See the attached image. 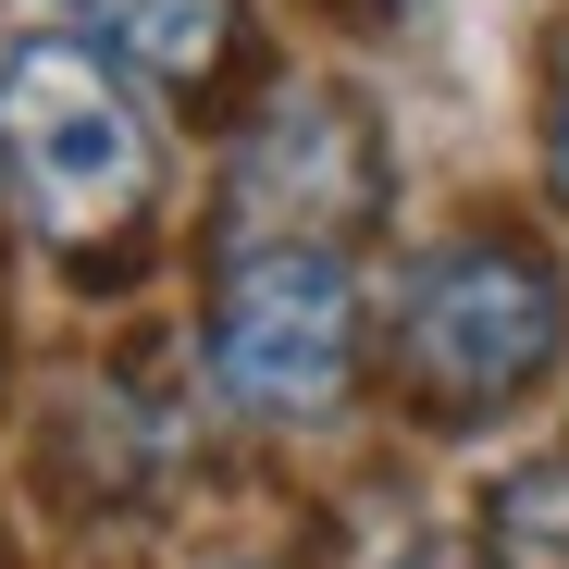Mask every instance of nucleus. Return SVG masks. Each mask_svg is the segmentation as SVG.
<instances>
[{
	"label": "nucleus",
	"mask_w": 569,
	"mask_h": 569,
	"mask_svg": "<svg viewBox=\"0 0 569 569\" xmlns=\"http://www.w3.org/2000/svg\"><path fill=\"white\" fill-rule=\"evenodd\" d=\"M149 112L100 38H13L0 50V186L50 248H100L149 211Z\"/></svg>",
	"instance_id": "f257e3e1"
},
{
	"label": "nucleus",
	"mask_w": 569,
	"mask_h": 569,
	"mask_svg": "<svg viewBox=\"0 0 569 569\" xmlns=\"http://www.w3.org/2000/svg\"><path fill=\"white\" fill-rule=\"evenodd\" d=\"M557 322H569V298H557V272H545L520 236H458V248H433L421 284H409V322H397L409 397H421L446 433L520 409V397L545 385V359H557Z\"/></svg>",
	"instance_id": "f03ea898"
},
{
	"label": "nucleus",
	"mask_w": 569,
	"mask_h": 569,
	"mask_svg": "<svg viewBox=\"0 0 569 569\" xmlns=\"http://www.w3.org/2000/svg\"><path fill=\"white\" fill-rule=\"evenodd\" d=\"M359 371L347 248H236L211 272V385L248 421H322Z\"/></svg>",
	"instance_id": "7ed1b4c3"
},
{
	"label": "nucleus",
	"mask_w": 569,
	"mask_h": 569,
	"mask_svg": "<svg viewBox=\"0 0 569 569\" xmlns=\"http://www.w3.org/2000/svg\"><path fill=\"white\" fill-rule=\"evenodd\" d=\"M371 211V112L298 87L236 161V248H335Z\"/></svg>",
	"instance_id": "20e7f679"
},
{
	"label": "nucleus",
	"mask_w": 569,
	"mask_h": 569,
	"mask_svg": "<svg viewBox=\"0 0 569 569\" xmlns=\"http://www.w3.org/2000/svg\"><path fill=\"white\" fill-rule=\"evenodd\" d=\"M87 26H100L137 74L161 87H199L223 62V26H236V0H87Z\"/></svg>",
	"instance_id": "39448f33"
},
{
	"label": "nucleus",
	"mask_w": 569,
	"mask_h": 569,
	"mask_svg": "<svg viewBox=\"0 0 569 569\" xmlns=\"http://www.w3.org/2000/svg\"><path fill=\"white\" fill-rule=\"evenodd\" d=\"M545 149H557V199H569V74H557V124H545Z\"/></svg>",
	"instance_id": "423d86ee"
}]
</instances>
